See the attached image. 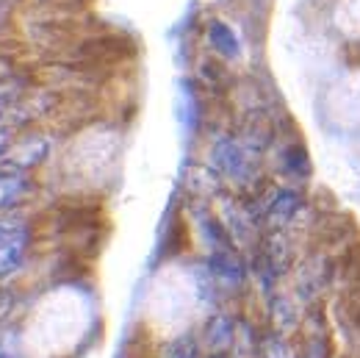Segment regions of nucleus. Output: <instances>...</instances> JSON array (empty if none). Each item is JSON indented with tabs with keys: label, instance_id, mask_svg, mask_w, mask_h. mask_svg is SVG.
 <instances>
[{
	"label": "nucleus",
	"instance_id": "f257e3e1",
	"mask_svg": "<svg viewBox=\"0 0 360 358\" xmlns=\"http://www.w3.org/2000/svg\"><path fill=\"white\" fill-rule=\"evenodd\" d=\"M211 42L219 47L222 53H236V37L230 34V28L222 23H214L211 25Z\"/></svg>",
	"mask_w": 360,
	"mask_h": 358
}]
</instances>
